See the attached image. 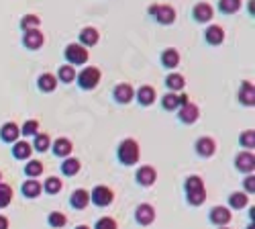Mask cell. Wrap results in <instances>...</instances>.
<instances>
[{
  "mask_svg": "<svg viewBox=\"0 0 255 229\" xmlns=\"http://www.w3.org/2000/svg\"><path fill=\"white\" fill-rule=\"evenodd\" d=\"M13 203V188L6 182H0V209H6Z\"/></svg>",
  "mask_w": 255,
  "mask_h": 229,
  "instance_id": "e575fe53",
  "label": "cell"
},
{
  "mask_svg": "<svg viewBox=\"0 0 255 229\" xmlns=\"http://www.w3.org/2000/svg\"><path fill=\"white\" fill-rule=\"evenodd\" d=\"M76 229H90V227H88V225H78Z\"/></svg>",
  "mask_w": 255,
  "mask_h": 229,
  "instance_id": "f6af8a7d",
  "label": "cell"
},
{
  "mask_svg": "<svg viewBox=\"0 0 255 229\" xmlns=\"http://www.w3.org/2000/svg\"><path fill=\"white\" fill-rule=\"evenodd\" d=\"M235 168L239 172H243V174H253V170H255V156L253 152H241L237 154L235 158Z\"/></svg>",
  "mask_w": 255,
  "mask_h": 229,
  "instance_id": "8fae6325",
  "label": "cell"
},
{
  "mask_svg": "<svg viewBox=\"0 0 255 229\" xmlns=\"http://www.w3.org/2000/svg\"><path fill=\"white\" fill-rule=\"evenodd\" d=\"M37 88L41 90V92H45V94H51L53 90L57 88V78H55V74L43 72V74L37 78Z\"/></svg>",
  "mask_w": 255,
  "mask_h": 229,
  "instance_id": "cb8c5ba5",
  "label": "cell"
},
{
  "mask_svg": "<svg viewBox=\"0 0 255 229\" xmlns=\"http://www.w3.org/2000/svg\"><path fill=\"white\" fill-rule=\"evenodd\" d=\"M117 158L123 166H135L141 158V150H139V143L135 139H123L117 147Z\"/></svg>",
  "mask_w": 255,
  "mask_h": 229,
  "instance_id": "7a4b0ae2",
  "label": "cell"
},
{
  "mask_svg": "<svg viewBox=\"0 0 255 229\" xmlns=\"http://www.w3.org/2000/svg\"><path fill=\"white\" fill-rule=\"evenodd\" d=\"M64 57H65V62L69 66H84L90 60V53H88V49L84 47V45L69 43V45H65V49H64Z\"/></svg>",
  "mask_w": 255,
  "mask_h": 229,
  "instance_id": "5b68a950",
  "label": "cell"
},
{
  "mask_svg": "<svg viewBox=\"0 0 255 229\" xmlns=\"http://www.w3.org/2000/svg\"><path fill=\"white\" fill-rule=\"evenodd\" d=\"M0 182H2V174H0Z\"/></svg>",
  "mask_w": 255,
  "mask_h": 229,
  "instance_id": "bcb514c9",
  "label": "cell"
},
{
  "mask_svg": "<svg viewBox=\"0 0 255 229\" xmlns=\"http://www.w3.org/2000/svg\"><path fill=\"white\" fill-rule=\"evenodd\" d=\"M135 221L139 225H151L155 221V209H153V205H149V203H143V205H139V207L135 209Z\"/></svg>",
  "mask_w": 255,
  "mask_h": 229,
  "instance_id": "9c48e42d",
  "label": "cell"
},
{
  "mask_svg": "<svg viewBox=\"0 0 255 229\" xmlns=\"http://www.w3.org/2000/svg\"><path fill=\"white\" fill-rule=\"evenodd\" d=\"M25 174H27V178H35V180H37L43 174V162H39V160H27Z\"/></svg>",
  "mask_w": 255,
  "mask_h": 229,
  "instance_id": "836d02e7",
  "label": "cell"
},
{
  "mask_svg": "<svg viewBox=\"0 0 255 229\" xmlns=\"http://www.w3.org/2000/svg\"><path fill=\"white\" fill-rule=\"evenodd\" d=\"M114 201V192L104 186V184H98L90 190V203L96 205V207H108V205H112Z\"/></svg>",
  "mask_w": 255,
  "mask_h": 229,
  "instance_id": "8992f818",
  "label": "cell"
},
{
  "mask_svg": "<svg viewBox=\"0 0 255 229\" xmlns=\"http://www.w3.org/2000/svg\"><path fill=\"white\" fill-rule=\"evenodd\" d=\"M51 150H53V154L57 156V158H62V160H65V158H69L72 156V150H74V143L67 139V137H57V139L51 143Z\"/></svg>",
  "mask_w": 255,
  "mask_h": 229,
  "instance_id": "ac0fdd59",
  "label": "cell"
},
{
  "mask_svg": "<svg viewBox=\"0 0 255 229\" xmlns=\"http://www.w3.org/2000/svg\"><path fill=\"white\" fill-rule=\"evenodd\" d=\"M166 86H168V90L170 92H182L184 90V86H186V78H184L182 74H178V72H170L168 76H166Z\"/></svg>",
  "mask_w": 255,
  "mask_h": 229,
  "instance_id": "484cf974",
  "label": "cell"
},
{
  "mask_svg": "<svg viewBox=\"0 0 255 229\" xmlns=\"http://www.w3.org/2000/svg\"><path fill=\"white\" fill-rule=\"evenodd\" d=\"M161 64H164V68H168V70L178 68V66H180V51H178L176 47L164 49V53H161Z\"/></svg>",
  "mask_w": 255,
  "mask_h": 229,
  "instance_id": "4316f807",
  "label": "cell"
},
{
  "mask_svg": "<svg viewBox=\"0 0 255 229\" xmlns=\"http://www.w3.org/2000/svg\"><path fill=\"white\" fill-rule=\"evenodd\" d=\"M239 143H241L243 150L251 152L253 147H255V131H253V129H249V131H243V133H241V137H239Z\"/></svg>",
  "mask_w": 255,
  "mask_h": 229,
  "instance_id": "f35d334b",
  "label": "cell"
},
{
  "mask_svg": "<svg viewBox=\"0 0 255 229\" xmlns=\"http://www.w3.org/2000/svg\"><path fill=\"white\" fill-rule=\"evenodd\" d=\"M239 102L243 107H253L255 105V88L251 82H241V88H239V94H237Z\"/></svg>",
  "mask_w": 255,
  "mask_h": 229,
  "instance_id": "7402d4cb",
  "label": "cell"
},
{
  "mask_svg": "<svg viewBox=\"0 0 255 229\" xmlns=\"http://www.w3.org/2000/svg\"><path fill=\"white\" fill-rule=\"evenodd\" d=\"M178 98H180V107H184V105H188V102H190V98H188V94H178Z\"/></svg>",
  "mask_w": 255,
  "mask_h": 229,
  "instance_id": "7bdbcfd3",
  "label": "cell"
},
{
  "mask_svg": "<svg viewBox=\"0 0 255 229\" xmlns=\"http://www.w3.org/2000/svg\"><path fill=\"white\" fill-rule=\"evenodd\" d=\"M211 223L212 225H218V227H227L231 223V219H233V213H231L229 207H212L211 209Z\"/></svg>",
  "mask_w": 255,
  "mask_h": 229,
  "instance_id": "7c38bea8",
  "label": "cell"
},
{
  "mask_svg": "<svg viewBox=\"0 0 255 229\" xmlns=\"http://www.w3.org/2000/svg\"><path fill=\"white\" fill-rule=\"evenodd\" d=\"M21 31H31V29H39V25H41V19L37 17V15H25L21 19Z\"/></svg>",
  "mask_w": 255,
  "mask_h": 229,
  "instance_id": "d590c367",
  "label": "cell"
},
{
  "mask_svg": "<svg viewBox=\"0 0 255 229\" xmlns=\"http://www.w3.org/2000/svg\"><path fill=\"white\" fill-rule=\"evenodd\" d=\"M135 180H137V184L143 186V188L153 186L155 182H157V170L153 166H141V168L137 170Z\"/></svg>",
  "mask_w": 255,
  "mask_h": 229,
  "instance_id": "ba28073f",
  "label": "cell"
},
{
  "mask_svg": "<svg viewBox=\"0 0 255 229\" xmlns=\"http://www.w3.org/2000/svg\"><path fill=\"white\" fill-rule=\"evenodd\" d=\"M33 156V147L27 139H19L13 143V158L15 160H31Z\"/></svg>",
  "mask_w": 255,
  "mask_h": 229,
  "instance_id": "d4e9b609",
  "label": "cell"
},
{
  "mask_svg": "<svg viewBox=\"0 0 255 229\" xmlns=\"http://www.w3.org/2000/svg\"><path fill=\"white\" fill-rule=\"evenodd\" d=\"M204 41L208 45H212V47L223 45V41H225V29L221 25H208L206 31H204Z\"/></svg>",
  "mask_w": 255,
  "mask_h": 229,
  "instance_id": "5bb4252c",
  "label": "cell"
},
{
  "mask_svg": "<svg viewBox=\"0 0 255 229\" xmlns=\"http://www.w3.org/2000/svg\"><path fill=\"white\" fill-rule=\"evenodd\" d=\"M135 98H137V102H139L141 107H151L153 102L157 100V92H155V88H153V86L143 84V86L135 92Z\"/></svg>",
  "mask_w": 255,
  "mask_h": 229,
  "instance_id": "9a60e30c",
  "label": "cell"
},
{
  "mask_svg": "<svg viewBox=\"0 0 255 229\" xmlns=\"http://www.w3.org/2000/svg\"><path fill=\"white\" fill-rule=\"evenodd\" d=\"M82 170V162H80L78 158H65L64 162H62V174L64 176H67V178H72V176H76L78 172Z\"/></svg>",
  "mask_w": 255,
  "mask_h": 229,
  "instance_id": "83f0119b",
  "label": "cell"
},
{
  "mask_svg": "<svg viewBox=\"0 0 255 229\" xmlns=\"http://www.w3.org/2000/svg\"><path fill=\"white\" fill-rule=\"evenodd\" d=\"M221 229H229V227H221Z\"/></svg>",
  "mask_w": 255,
  "mask_h": 229,
  "instance_id": "7dc6e473",
  "label": "cell"
},
{
  "mask_svg": "<svg viewBox=\"0 0 255 229\" xmlns=\"http://www.w3.org/2000/svg\"><path fill=\"white\" fill-rule=\"evenodd\" d=\"M149 17H151L157 25H173L176 23V8H173L171 4H151L147 8Z\"/></svg>",
  "mask_w": 255,
  "mask_h": 229,
  "instance_id": "277c9868",
  "label": "cell"
},
{
  "mask_svg": "<svg viewBox=\"0 0 255 229\" xmlns=\"http://www.w3.org/2000/svg\"><path fill=\"white\" fill-rule=\"evenodd\" d=\"M41 186H43V192H47V194H60L64 188V182L57 176H49L45 182H41Z\"/></svg>",
  "mask_w": 255,
  "mask_h": 229,
  "instance_id": "1f68e13d",
  "label": "cell"
},
{
  "mask_svg": "<svg viewBox=\"0 0 255 229\" xmlns=\"http://www.w3.org/2000/svg\"><path fill=\"white\" fill-rule=\"evenodd\" d=\"M69 205H72L76 211H84L88 205H90V190H86V188L74 190L72 197H69Z\"/></svg>",
  "mask_w": 255,
  "mask_h": 229,
  "instance_id": "ffe728a7",
  "label": "cell"
},
{
  "mask_svg": "<svg viewBox=\"0 0 255 229\" xmlns=\"http://www.w3.org/2000/svg\"><path fill=\"white\" fill-rule=\"evenodd\" d=\"M247 205H249V194H245V192H231L229 194V207L231 209L241 211V209H245Z\"/></svg>",
  "mask_w": 255,
  "mask_h": 229,
  "instance_id": "f546056e",
  "label": "cell"
},
{
  "mask_svg": "<svg viewBox=\"0 0 255 229\" xmlns=\"http://www.w3.org/2000/svg\"><path fill=\"white\" fill-rule=\"evenodd\" d=\"M184 192H186V201L192 207H200V205L206 201V186L204 180L200 176H188L186 182H184Z\"/></svg>",
  "mask_w": 255,
  "mask_h": 229,
  "instance_id": "6da1fadb",
  "label": "cell"
},
{
  "mask_svg": "<svg viewBox=\"0 0 255 229\" xmlns=\"http://www.w3.org/2000/svg\"><path fill=\"white\" fill-rule=\"evenodd\" d=\"M80 45H84V47H94V45L100 41V31L96 27H84L80 31Z\"/></svg>",
  "mask_w": 255,
  "mask_h": 229,
  "instance_id": "d6986e66",
  "label": "cell"
},
{
  "mask_svg": "<svg viewBox=\"0 0 255 229\" xmlns=\"http://www.w3.org/2000/svg\"><path fill=\"white\" fill-rule=\"evenodd\" d=\"M8 219H6V217L4 215H0V229H8Z\"/></svg>",
  "mask_w": 255,
  "mask_h": 229,
  "instance_id": "ee69618b",
  "label": "cell"
},
{
  "mask_svg": "<svg viewBox=\"0 0 255 229\" xmlns=\"http://www.w3.org/2000/svg\"><path fill=\"white\" fill-rule=\"evenodd\" d=\"M45 43V35L41 29H31V31H22V45L29 51H39Z\"/></svg>",
  "mask_w": 255,
  "mask_h": 229,
  "instance_id": "52a82bcc",
  "label": "cell"
},
{
  "mask_svg": "<svg viewBox=\"0 0 255 229\" xmlns=\"http://www.w3.org/2000/svg\"><path fill=\"white\" fill-rule=\"evenodd\" d=\"M241 4H243V0H218V2H216L218 10H221L223 15H235V13H239Z\"/></svg>",
  "mask_w": 255,
  "mask_h": 229,
  "instance_id": "4dcf8cb0",
  "label": "cell"
},
{
  "mask_svg": "<svg viewBox=\"0 0 255 229\" xmlns=\"http://www.w3.org/2000/svg\"><path fill=\"white\" fill-rule=\"evenodd\" d=\"M243 188H245V194H249V197L255 192V178H253V174L245 176V180H243Z\"/></svg>",
  "mask_w": 255,
  "mask_h": 229,
  "instance_id": "b9f144b4",
  "label": "cell"
},
{
  "mask_svg": "<svg viewBox=\"0 0 255 229\" xmlns=\"http://www.w3.org/2000/svg\"><path fill=\"white\" fill-rule=\"evenodd\" d=\"M21 192H22V197H25V199H39V197H41V192H43V186H41V182H39V180L27 178L25 182H22Z\"/></svg>",
  "mask_w": 255,
  "mask_h": 229,
  "instance_id": "44dd1931",
  "label": "cell"
},
{
  "mask_svg": "<svg viewBox=\"0 0 255 229\" xmlns=\"http://www.w3.org/2000/svg\"><path fill=\"white\" fill-rule=\"evenodd\" d=\"M47 223H49L51 227H55V229H62V227L67 223V217H65L62 211H53V213H49V217H47Z\"/></svg>",
  "mask_w": 255,
  "mask_h": 229,
  "instance_id": "ab89813d",
  "label": "cell"
},
{
  "mask_svg": "<svg viewBox=\"0 0 255 229\" xmlns=\"http://www.w3.org/2000/svg\"><path fill=\"white\" fill-rule=\"evenodd\" d=\"M31 147L35 152H41V154L47 152L51 147V137L47 133H37V135H35V141L31 143Z\"/></svg>",
  "mask_w": 255,
  "mask_h": 229,
  "instance_id": "d6a6232c",
  "label": "cell"
},
{
  "mask_svg": "<svg viewBox=\"0 0 255 229\" xmlns=\"http://www.w3.org/2000/svg\"><path fill=\"white\" fill-rule=\"evenodd\" d=\"M19 137H21V129L17 123H4L0 127V139L4 143H15V141H19Z\"/></svg>",
  "mask_w": 255,
  "mask_h": 229,
  "instance_id": "603a6c76",
  "label": "cell"
},
{
  "mask_svg": "<svg viewBox=\"0 0 255 229\" xmlns=\"http://www.w3.org/2000/svg\"><path fill=\"white\" fill-rule=\"evenodd\" d=\"M194 147H196V154L200 158H212L216 152V141L212 137H200V139L194 143Z\"/></svg>",
  "mask_w": 255,
  "mask_h": 229,
  "instance_id": "e0dca14e",
  "label": "cell"
},
{
  "mask_svg": "<svg viewBox=\"0 0 255 229\" xmlns=\"http://www.w3.org/2000/svg\"><path fill=\"white\" fill-rule=\"evenodd\" d=\"M112 98L119 102V105H129V102L135 98V88L127 82H121L112 88Z\"/></svg>",
  "mask_w": 255,
  "mask_h": 229,
  "instance_id": "30bf717a",
  "label": "cell"
},
{
  "mask_svg": "<svg viewBox=\"0 0 255 229\" xmlns=\"http://www.w3.org/2000/svg\"><path fill=\"white\" fill-rule=\"evenodd\" d=\"M161 107H164V111H176L180 109V98L176 92H168L164 94V98H161Z\"/></svg>",
  "mask_w": 255,
  "mask_h": 229,
  "instance_id": "8d00e7d4",
  "label": "cell"
},
{
  "mask_svg": "<svg viewBox=\"0 0 255 229\" xmlns=\"http://www.w3.org/2000/svg\"><path fill=\"white\" fill-rule=\"evenodd\" d=\"M198 117H200V109L196 107V105H192V102H188V105L180 107V113H178L180 123H184V125H192V123L198 121Z\"/></svg>",
  "mask_w": 255,
  "mask_h": 229,
  "instance_id": "2e32d148",
  "label": "cell"
},
{
  "mask_svg": "<svg viewBox=\"0 0 255 229\" xmlns=\"http://www.w3.org/2000/svg\"><path fill=\"white\" fill-rule=\"evenodd\" d=\"M94 229H119V225H117V221H114L112 217H102V219L96 221Z\"/></svg>",
  "mask_w": 255,
  "mask_h": 229,
  "instance_id": "60d3db41",
  "label": "cell"
},
{
  "mask_svg": "<svg viewBox=\"0 0 255 229\" xmlns=\"http://www.w3.org/2000/svg\"><path fill=\"white\" fill-rule=\"evenodd\" d=\"M76 68L74 66H69V64H64L60 66V70H57L55 78H57V82H64V84H72L74 80H76Z\"/></svg>",
  "mask_w": 255,
  "mask_h": 229,
  "instance_id": "f1b7e54d",
  "label": "cell"
},
{
  "mask_svg": "<svg viewBox=\"0 0 255 229\" xmlns=\"http://www.w3.org/2000/svg\"><path fill=\"white\" fill-rule=\"evenodd\" d=\"M39 133V121L37 119H29L22 123V127H21V135H25V137H35Z\"/></svg>",
  "mask_w": 255,
  "mask_h": 229,
  "instance_id": "74e56055",
  "label": "cell"
},
{
  "mask_svg": "<svg viewBox=\"0 0 255 229\" xmlns=\"http://www.w3.org/2000/svg\"><path fill=\"white\" fill-rule=\"evenodd\" d=\"M76 80H78V86L82 90H94L102 80V72L96 66H86L76 74Z\"/></svg>",
  "mask_w": 255,
  "mask_h": 229,
  "instance_id": "3957f363",
  "label": "cell"
},
{
  "mask_svg": "<svg viewBox=\"0 0 255 229\" xmlns=\"http://www.w3.org/2000/svg\"><path fill=\"white\" fill-rule=\"evenodd\" d=\"M212 15H214V8L208 4V2H198V4H194V8H192V19L196 23H200V25H204V23H211Z\"/></svg>",
  "mask_w": 255,
  "mask_h": 229,
  "instance_id": "4fadbf2b",
  "label": "cell"
}]
</instances>
